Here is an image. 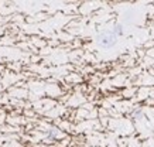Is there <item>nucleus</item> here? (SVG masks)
I'll use <instances>...</instances> for the list:
<instances>
[{
    "mask_svg": "<svg viewBox=\"0 0 154 147\" xmlns=\"http://www.w3.org/2000/svg\"><path fill=\"white\" fill-rule=\"evenodd\" d=\"M96 43L102 48H112L115 44L117 43V37L113 34V31H102L98 34L96 37Z\"/></svg>",
    "mask_w": 154,
    "mask_h": 147,
    "instance_id": "1",
    "label": "nucleus"
},
{
    "mask_svg": "<svg viewBox=\"0 0 154 147\" xmlns=\"http://www.w3.org/2000/svg\"><path fill=\"white\" fill-rule=\"evenodd\" d=\"M61 136V133L57 130V129H50V130H47V134H45V137H47V140H50V142H52V140H55V139H58Z\"/></svg>",
    "mask_w": 154,
    "mask_h": 147,
    "instance_id": "2",
    "label": "nucleus"
},
{
    "mask_svg": "<svg viewBox=\"0 0 154 147\" xmlns=\"http://www.w3.org/2000/svg\"><path fill=\"white\" fill-rule=\"evenodd\" d=\"M112 31H113V34H115L116 37H122V35L125 34V27H123V24L116 23L115 26H113Z\"/></svg>",
    "mask_w": 154,
    "mask_h": 147,
    "instance_id": "3",
    "label": "nucleus"
},
{
    "mask_svg": "<svg viewBox=\"0 0 154 147\" xmlns=\"http://www.w3.org/2000/svg\"><path fill=\"white\" fill-rule=\"evenodd\" d=\"M133 118H134V119H140L141 118V110L140 109L134 110V112H133Z\"/></svg>",
    "mask_w": 154,
    "mask_h": 147,
    "instance_id": "4",
    "label": "nucleus"
}]
</instances>
